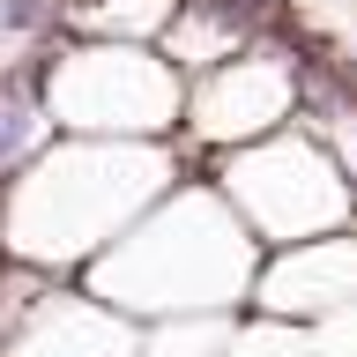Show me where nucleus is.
Returning a JSON list of instances; mask_svg holds the SVG:
<instances>
[{"label":"nucleus","mask_w":357,"mask_h":357,"mask_svg":"<svg viewBox=\"0 0 357 357\" xmlns=\"http://www.w3.org/2000/svg\"><path fill=\"white\" fill-rule=\"evenodd\" d=\"M82 290L105 298L127 320H178V312H238L253 290V238L231 216V201L208 178H186V245H172L164 216L127 223V238H112L82 268Z\"/></svg>","instance_id":"f257e3e1"},{"label":"nucleus","mask_w":357,"mask_h":357,"mask_svg":"<svg viewBox=\"0 0 357 357\" xmlns=\"http://www.w3.org/2000/svg\"><path fill=\"white\" fill-rule=\"evenodd\" d=\"M38 60H45V112L67 134H172L186 112V75L164 52H142L119 38L67 45L60 30V52H38Z\"/></svg>","instance_id":"f03ea898"},{"label":"nucleus","mask_w":357,"mask_h":357,"mask_svg":"<svg viewBox=\"0 0 357 357\" xmlns=\"http://www.w3.org/2000/svg\"><path fill=\"white\" fill-rule=\"evenodd\" d=\"M357 298V238L350 231H328V238L305 245H275L261 268H253V290L245 305L268 312V320H328Z\"/></svg>","instance_id":"7ed1b4c3"},{"label":"nucleus","mask_w":357,"mask_h":357,"mask_svg":"<svg viewBox=\"0 0 357 357\" xmlns=\"http://www.w3.org/2000/svg\"><path fill=\"white\" fill-rule=\"evenodd\" d=\"M134 342H142V328L127 312H112L105 298H89L75 283H52L30 305V320L0 342V357H134Z\"/></svg>","instance_id":"20e7f679"},{"label":"nucleus","mask_w":357,"mask_h":357,"mask_svg":"<svg viewBox=\"0 0 357 357\" xmlns=\"http://www.w3.org/2000/svg\"><path fill=\"white\" fill-rule=\"evenodd\" d=\"M231 312H178V320H149L134 357H223L231 350Z\"/></svg>","instance_id":"39448f33"},{"label":"nucleus","mask_w":357,"mask_h":357,"mask_svg":"<svg viewBox=\"0 0 357 357\" xmlns=\"http://www.w3.org/2000/svg\"><path fill=\"white\" fill-rule=\"evenodd\" d=\"M60 0H0V38H52Z\"/></svg>","instance_id":"423d86ee"}]
</instances>
